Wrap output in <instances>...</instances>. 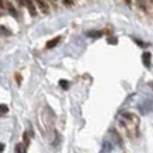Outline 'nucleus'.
<instances>
[{
	"instance_id": "9d476101",
	"label": "nucleus",
	"mask_w": 153,
	"mask_h": 153,
	"mask_svg": "<svg viewBox=\"0 0 153 153\" xmlns=\"http://www.w3.org/2000/svg\"><path fill=\"white\" fill-rule=\"evenodd\" d=\"M107 150H110V145L107 143V142H105V145H103V153L107 152Z\"/></svg>"
},
{
	"instance_id": "9b49d317",
	"label": "nucleus",
	"mask_w": 153,
	"mask_h": 153,
	"mask_svg": "<svg viewBox=\"0 0 153 153\" xmlns=\"http://www.w3.org/2000/svg\"><path fill=\"white\" fill-rule=\"evenodd\" d=\"M24 143L25 145H27V148H28V145H29V138H28V135H27V134H24Z\"/></svg>"
},
{
	"instance_id": "39448f33",
	"label": "nucleus",
	"mask_w": 153,
	"mask_h": 153,
	"mask_svg": "<svg viewBox=\"0 0 153 153\" xmlns=\"http://www.w3.org/2000/svg\"><path fill=\"white\" fill-rule=\"evenodd\" d=\"M60 39H61L60 36H56V38H53V39H50L48 43H46V48H48V49H53L57 43H59V42H60Z\"/></svg>"
},
{
	"instance_id": "20e7f679",
	"label": "nucleus",
	"mask_w": 153,
	"mask_h": 153,
	"mask_svg": "<svg viewBox=\"0 0 153 153\" xmlns=\"http://www.w3.org/2000/svg\"><path fill=\"white\" fill-rule=\"evenodd\" d=\"M25 6L28 7L29 14H31V16H36V10H35V6H33L32 0H25Z\"/></svg>"
},
{
	"instance_id": "f03ea898",
	"label": "nucleus",
	"mask_w": 153,
	"mask_h": 153,
	"mask_svg": "<svg viewBox=\"0 0 153 153\" xmlns=\"http://www.w3.org/2000/svg\"><path fill=\"white\" fill-rule=\"evenodd\" d=\"M142 63L145 64V67H150L152 65V54L149 52H145L142 54Z\"/></svg>"
},
{
	"instance_id": "7ed1b4c3",
	"label": "nucleus",
	"mask_w": 153,
	"mask_h": 153,
	"mask_svg": "<svg viewBox=\"0 0 153 153\" xmlns=\"http://www.w3.org/2000/svg\"><path fill=\"white\" fill-rule=\"evenodd\" d=\"M35 1H36V4L39 6L40 11L45 13V14H48V13H49V6H48V3H46L45 0H35Z\"/></svg>"
},
{
	"instance_id": "0eeeda50",
	"label": "nucleus",
	"mask_w": 153,
	"mask_h": 153,
	"mask_svg": "<svg viewBox=\"0 0 153 153\" xmlns=\"http://www.w3.org/2000/svg\"><path fill=\"white\" fill-rule=\"evenodd\" d=\"M59 85H60V86H61V88H63V89H67V88H68V86H70V84H68V82H67V81H65V79H61L60 82H59Z\"/></svg>"
},
{
	"instance_id": "ddd939ff",
	"label": "nucleus",
	"mask_w": 153,
	"mask_h": 153,
	"mask_svg": "<svg viewBox=\"0 0 153 153\" xmlns=\"http://www.w3.org/2000/svg\"><path fill=\"white\" fill-rule=\"evenodd\" d=\"M1 111H3L1 114H6V113H7V106H6V105H1Z\"/></svg>"
},
{
	"instance_id": "f3484780",
	"label": "nucleus",
	"mask_w": 153,
	"mask_h": 153,
	"mask_svg": "<svg viewBox=\"0 0 153 153\" xmlns=\"http://www.w3.org/2000/svg\"><path fill=\"white\" fill-rule=\"evenodd\" d=\"M152 3H153V0H152Z\"/></svg>"
},
{
	"instance_id": "2eb2a0df",
	"label": "nucleus",
	"mask_w": 153,
	"mask_h": 153,
	"mask_svg": "<svg viewBox=\"0 0 153 153\" xmlns=\"http://www.w3.org/2000/svg\"><path fill=\"white\" fill-rule=\"evenodd\" d=\"M18 3H20L21 6H25V0H18Z\"/></svg>"
},
{
	"instance_id": "f257e3e1",
	"label": "nucleus",
	"mask_w": 153,
	"mask_h": 153,
	"mask_svg": "<svg viewBox=\"0 0 153 153\" xmlns=\"http://www.w3.org/2000/svg\"><path fill=\"white\" fill-rule=\"evenodd\" d=\"M0 6H1V8H3V10H4V8H7L8 13H10L13 17H16V18L18 17V14H17V11H16V8L13 7L11 3H8L7 0H0Z\"/></svg>"
},
{
	"instance_id": "1a4fd4ad",
	"label": "nucleus",
	"mask_w": 153,
	"mask_h": 153,
	"mask_svg": "<svg viewBox=\"0 0 153 153\" xmlns=\"http://www.w3.org/2000/svg\"><path fill=\"white\" fill-rule=\"evenodd\" d=\"M138 1V6L142 8V10H146V6H145V0H137Z\"/></svg>"
},
{
	"instance_id": "4468645a",
	"label": "nucleus",
	"mask_w": 153,
	"mask_h": 153,
	"mask_svg": "<svg viewBox=\"0 0 153 153\" xmlns=\"http://www.w3.org/2000/svg\"><path fill=\"white\" fill-rule=\"evenodd\" d=\"M16 78H17V82H18V84H21V75H20V74H17Z\"/></svg>"
},
{
	"instance_id": "dca6fc26",
	"label": "nucleus",
	"mask_w": 153,
	"mask_h": 153,
	"mask_svg": "<svg viewBox=\"0 0 153 153\" xmlns=\"http://www.w3.org/2000/svg\"><path fill=\"white\" fill-rule=\"evenodd\" d=\"M125 3H127V4H131V0H125Z\"/></svg>"
},
{
	"instance_id": "f8f14e48",
	"label": "nucleus",
	"mask_w": 153,
	"mask_h": 153,
	"mask_svg": "<svg viewBox=\"0 0 153 153\" xmlns=\"http://www.w3.org/2000/svg\"><path fill=\"white\" fill-rule=\"evenodd\" d=\"M63 3L65 6H73V0H63Z\"/></svg>"
},
{
	"instance_id": "423d86ee",
	"label": "nucleus",
	"mask_w": 153,
	"mask_h": 153,
	"mask_svg": "<svg viewBox=\"0 0 153 153\" xmlns=\"http://www.w3.org/2000/svg\"><path fill=\"white\" fill-rule=\"evenodd\" d=\"M25 149H27V145L25 143H18L16 146V153H25Z\"/></svg>"
},
{
	"instance_id": "6e6552de",
	"label": "nucleus",
	"mask_w": 153,
	"mask_h": 153,
	"mask_svg": "<svg viewBox=\"0 0 153 153\" xmlns=\"http://www.w3.org/2000/svg\"><path fill=\"white\" fill-rule=\"evenodd\" d=\"M86 35L91 38H99V36H102V32H88Z\"/></svg>"
}]
</instances>
